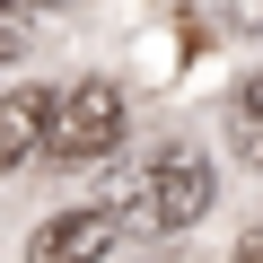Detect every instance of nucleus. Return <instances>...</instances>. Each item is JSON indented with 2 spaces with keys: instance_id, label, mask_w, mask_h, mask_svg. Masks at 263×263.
<instances>
[{
  "instance_id": "0eeeda50",
  "label": "nucleus",
  "mask_w": 263,
  "mask_h": 263,
  "mask_svg": "<svg viewBox=\"0 0 263 263\" xmlns=\"http://www.w3.org/2000/svg\"><path fill=\"white\" fill-rule=\"evenodd\" d=\"M228 35H263V0H211Z\"/></svg>"
},
{
  "instance_id": "7ed1b4c3",
  "label": "nucleus",
  "mask_w": 263,
  "mask_h": 263,
  "mask_svg": "<svg viewBox=\"0 0 263 263\" xmlns=\"http://www.w3.org/2000/svg\"><path fill=\"white\" fill-rule=\"evenodd\" d=\"M114 246H123L114 202H79V211H53V219L27 237V263H105Z\"/></svg>"
},
{
  "instance_id": "20e7f679",
  "label": "nucleus",
  "mask_w": 263,
  "mask_h": 263,
  "mask_svg": "<svg viewBox=\"0 0 263 263\" xmlns=\"http://www.w3.org/2000/svg\"><path fill=\"white\" fill-rule=\"evenodd\" d=\"M44 88H0V176L35 158V132H44Z\"/></svg>"
},
{
  "instance_id": "f257e3e1",
  "label": "nucleus",
  "mask_w": 263,
  "mask_h": 263,
  "mask_svg": "<svg viewBox=\"0 0 263 263\" xmlns=\"http://www.w3.org/2000/svg\"><path fill=\"white\" fill-rule=\"evenodd\" d=\"M211 193L219 184H211L202 149H158V158H141V176L114 184V219H123V237H176L211 211Z\"/></svg>"
},
{
  "instance_id": "6e6552de",
  "label": "nucleus",
  "mask_w": 263,
  "mask_h": 263,
  "mask_svg": "<svg viewBox=\"0 0 263 263\" xmlns=\"http://www.w3.org/2000/svg\"><path fill=\"white\" fill-rule=\"evenodd\" d=\"M228 263H263V228H246V237H237V254H228Z\"/></svg>"
},
{
  "instance_id": "39448f33",
  "label": "nucleus",
  "mask_w": 263,
  "mask_h": 263,
  "mask_svg": "<svg viewBox=\"0 0 263 263\" xmlns=\"http://www.w3.org/2000/svg\"><path fill=\"white\" fill-rule=\"evenodd\" d=\"M228 149H237L246 167H263V70L237 79V97H228Z\"/></svg>"
},
{
  "instance_id": "f03ea898",
  "label": "nucleus",
  "mask_w": 263,
  "mask_h": 263,
  "mask_svg": "<svg viewBox=\"0 0 263 263\" xmlns=\"http://www.w3.org/2000/svg\"><path fill=\"white\" fill-rule=\"evenodd\" d=\"M35 149L53 167H97L105 149H123V88L114 79H79L44 105V132H35Z\"/></svg>"
},
{
  "instance_id": "1a4fd4ad",
  "label": "nucleus",
  "mask_w": 263,
  "mask_h": 263,
  "mask_svg": "<svg viewBox=\"0 0 263 263\" xmlns=\"http://www.w3.org/2000/svg\"><path fill=\"white\" fill-rule=\"evenodd\" d=\"M27 9H53V0H27Z\"/></svg>"
},
{
  "instance_id": "423d86ee",
  "label": "nucleus",
  "mask_w": 263,
  "mask_h": 263,
  "mask_svg": "<svg viewBox=\"0 0 263 263\" xmlns=\"http://www.w3.org/2000/svg\"><path fill=\"white\" fill-rule=\"evenodd\" d=\"M27 53V0H0V62Z\"/></svg>"
}]
</instances>
